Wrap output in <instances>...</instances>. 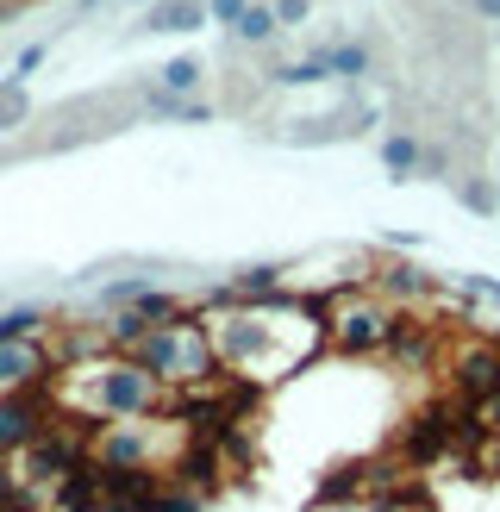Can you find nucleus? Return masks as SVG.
Segmentation results:
<instances>
[{"label":"nucleus","mask_w":500,"mask_h":512,"mask_svg":"<svg viewBox=\"0 0 500 512\" xmlns=\"http://www.w3.org/2000/svg\"><path fill=\"white\" fill-rule=\"evenodd\" d=\"M100 500H107V488H100V469L94 463H82L69 481L50 488V506H57V512H100Z\"/></svg>","instance_id":"9d476101"},{"label":"nucleus","mask_w":500,"mask_h":512,"mask_svg":"<svg viewBox=\"0 0 500 512\" xmlns=\"http://www.w3.org/2000/svg\"><path fill=\"white\" fill-rule=\"evenodd\" d=\"M57 400V419L69 425H125V419H150V413H169V388L157 375L138 369V356H119V350H100L69 363L63 381L50 388Z\"/></svg>","instance_id":"f03ea898"},{"label":"nucleus","mask_w":500,"mask_h":512,"mask_svg":"<svg viewBox=\"0 0 500 512\" xmlns=\"http://www.w3.org/2000/svg\"><path fill=\"white\" fill-rule=\"evenodd\" d=\"M463 207L482 213V219H494V213H500V188L488 182V175H475V182H463Z\"/></svg>","instance_id":"412c9836"},{"label":"nucleus","mask_w":500,"mask_h":512,"mask_svg":"<svg viewBox=\"0 0 500 512\" xmlns=\"http://www.w3.org/2000/svg\"><path fill=\"white\" fill-rule=\"evenodd\" d=\"M469 7L482 13V19H494V25H500V0H469Z\"/></svg>","instance_id":"7c9ffc66"},{"label":"nucleus","mask_w":500,"mask_h":512,"mask_svg":"<svg viewBox=\"0 0 500 512\" xmlns=\"http://www.w3.org/2000/svg\"><path fill=\"white\" fill-rule=\"evenodd\" d=\"M150 288V281H138V275H125V281H107V294H100V300H107L113 306V313H125V306H138V294Z\"/></svg>","instance_id":"b1692460"},{"label":"nucleus","mask_w":500,"mask_h":512,"mask_svg":"<svg viewBox=\"0 0 500 512\" xmlns=\"http://www.w3.org/2000/svg\"><path fill=\"white\" fill-rule=\"evenodd\" d=\"M132 313H144L150 325H169V319H182V313H188V306H182V300H175L169 288H144V294H138V306H132Z\"/></svg>","instance_id":"a211bd4d"},{"label":"nucleus","mask_w":500,"mask_h":512,"mask_svg":"<svg viewBox=\"0 0 500 512\" xmlns=\"http://www.w3.org/2000/svg\"><path fill=\"white\" fill-rule=\"evenodd\" d=\"M44 325L50 319L38 313V306H7V313H0V344H32Z\"/></svg>","instance_id":"4468645a"},{"label":"nucleus","mask_w":500,"mask_h":512,"mask_svg":"<svg viewBox=\"0 0 500 512\" xmlns=\"http://www.w3.org/2000/svg\"><path fill=\"white\" fill-rule=\"evenodd\" d=\"M157 75H163V94H175V100H188V94L200 88V57H169V63H163Z\"/></svg>","instance_id":"f3484780"},{"label":"nucleus","mask_w":500,"mask_h":512,"mask_svg":"<svg viewBox=\"0 0 500 512\" xmlns=\"http://www.w3.org/2000/svg\"><path fill=\"white\" fill-rule=\"evenodd\" d=\"M50 425H57L50 394H0V456H25Z\"/></svg>","instance_id":"0eeeda50"},{"label":"nucleus","mask_w":500,"mask_h":512,"mask_svg":"<svg viewBox=\"0 0 500 512\" xmlns=\"http://www.w3.org/2000/svg\"><path fill=\"white\" fill-rule=\"evenodd\" d=\"M213 338V356L225 381L263 394L275 381H288L307 369V356L319 344H332V300H307V294H269V300H238L232 288H219L200 313Z\"/></svg>","instance_id":"f257e3e1"},{"label":"nucleus","mask_w":500,"mask_h":512,"mask_svg":"<svg viewBox=\"0 0 500 512\" xmlns=\"http://www.w3.org/2000/svg\"><path fill=\"white\" fill-rule=\"evenodd\" d=\"M388 350L400 356V363H432L438 344H432V325H419V319H394V338Z\"/></svg>","instance_id":"f8f14e48"},{"label":"nucleus","mask_w":500,"mask_h":512,"mask_svg":"<svg viewBox=\"0 0 500 512\" xmlns=\"http://www.w3.org/2000/svg\"><path fill=\"white\" fill-rule=\"evenodd\" d=\"M482 419H488V431H494V438H500V400L488 406V413H482Z\"/></svg>","instance_id":"2f4dec72"},{"label":"nucleus","mask_w":500,"mask_h":512,"mask_svg":"<svg viewBox=\"0 0 500 512\" xmlns=\"http://www.w3.org/2000/svg\"><path fill=\"white\" fill-rule=\"evenodd\" d=\"M88 463V425H69V419H57V425H50L44 431V438L32 444V450H25L19 456V481H25V488H57V481H69L75 469H82Z\"/></svg>","instance_id":"423d86ee"},{"label":"nucleus","mask_w":500,"mask_h":512,"mask_svg":"<svg viewBox=\"0 0 500 512\" xmlns=\"http://www.w3.org/2000/svg\"><path fill=\"white\" fill-rule=\"evenodd\" d=\"M219 469H225V456L213 450V444H188L182 450V463H175L169 469V481H175V488H194V494H219Z\"/></svg>","instance_id":"1a4fd4ad"},{"label":"nucleus","mask_w":500,"mask_h":512,"mask_svg":"<svg viewBox=\"0 0 500 512\" xmlns=\"http://www.w3.org/2000/svg\"><path fill=\"white\" fill-rule=\"evenodd\" d=\"M207 25V0H157L144 13V32H194Z\"/></svg>","instance_id":"9b49d317"},{"label":"nucleus","mask_w":500,"mask_h":512,"mask_svg":"<svg viewBox=\"0 0 500 512\" xmlns=\"http://www.w3.org/2000/svg\"><path fill=\"white\" fill-rule=\"evenodd\" d=\"M388 288L419 300V294H432V281H425V269H388Z\"/></svg>","instance_id":"393cba45"},{"label":"nucleus","mask_w":500,"mask_h":512,"mask_svg":"<svg viewBox=\"0 0 500 512\" xmlns=\"http://www.w3.org/2000/svg\"><path fill=\"white\" fill-rule=\"evenodd\" d=\"M44 57H50V44H25V50H19V63H13V82H19V75H32Z\"/></svg>","instance_id":"cd10ccee"},{"label":"nucleus","mask_w":500,"mask_h":512,"mask_svg":"<svg viewBox=\"0 0 500 512\" xmlns=\"http://www.w3.org/2000/svg\"><path fill=\"white\" fill-rule=\"evenodd\" d=\"M57 388V350L50 344H0V394H50Z\"/></svg>","instance_id":"6e6552de"},{"label":"nucleus","mask_w":500,"mask_h":512,"mask_svg":"<svg viewBox=\"0 0 500 512\" xmlns=\"http://www.w3.org/2000/svg\"><path fill=\"white\" fill-rule=\"evenodd\" d=\"M382 163H388V175H394V182H407V175L425 163V144H419L413 132H394V138L382 144Z\"/></svg>","instance_id":"ddd939ff"},{"label":"nucleus","mask_w":500,"mask_h":512,"mask_svg":"<svg viewBox=\"0 0 500 512\" xmlns=\"http://www.w3.org/2000/svg\"><path fill=\"white\" fill-rule=\"evenodd\" d=\"M244 13H250V0H207V19L213 25H238Z\"/></svg>","instance_id":"a878e982"},{"label":"nucleus","mask_w":500,"mask_h":512,"mask_svg":"<svg viewBox=\"0 0 500 512\" xmlns=\"http://www.w3.org/2000/svg\"><path fill=\"white\" fill-rule=\"evenodd\" d=\"M494 38H500V25H494Z\"/></svg>","instance_id":"72a5a7b5"},{"label":"nucleus","mask_w":500,"mask_h":512,"mask_svg":"<svg viewBox=\"0 0 500 512\" xmlns=\"http://www.w3.org/2000/svg\"><path fill=\"white\" fill-rule=\"evenodd\" d=\"M394 319H400V313H394L382 294L344 288V294L332 300V344H338L344 356H375V350H388Z\"/></svg>","instance_id":"39448f33"},{"label":"nucleus","mask_w":500,"mask_h":512,"mask_svg":"<svg viewBox=\"0 0 500 512\" xmlns=\"http://www.w3.org/2000/svg\"><path fill=\"white\" fill-rule=\"evenodd\" d=\"M132 356H138V369L157 375L169 394H207V388H219V381H225L200 313H182V319H169V325H150V338Z\"/></svg>","instance_id":"7ed1b4c3"},{"label":"nucleus","mask_w":500,"mask_h":512,"mask_svg":"<svg viewBox=\"0 0 500 512\" xmlns=\"http://www.w3.org/2000/svg\"><path fill=\"white\" fill-rule=\"evenodd\" d=\"M150 119H207V107H200V100H175V94H150V107H144Z\"/></svg>","instance_id":"aec40b11"},{"label":"nucleus","mask_w":500,"mask_h":512,"mask_svg":"<svg viewBox=\"0 0 500 512\" xmlns=\"http://www.w3.org/2000/svg\"><path fill=\"white\" fill-rule=\"evenodd\" d=\"M269 82H282V88H313V82H332V69H325V57L313 50V57H300V63H282Z\"/></svg>","instance_id":"dca6fc26"},{"label":"nucleus","mask_w":500,"mask_h":512,"mask_svg":"<svg viewBox=\"0 0 500 512\" xmlns=\"http://www.w3.org/2000/svg\"><path fill=\"white\" fill-rule=\"evenodd\" d=\"M125 7H144V0H125ZM150 7H157V0H150Z\"/></svg>","instance_id":"473e14b6"},{"label":"nucleus","mask_w":500,"mask_h":512,"mask_svg":"<svg viewBox=\"0 0 500 512\" xmlns=\"http://www.w3.org/2000/svg\"><path fill=\"white\" fill-rule=\"evenodd\" d=\"M307 13H313V0H275V19L282 25H300Z\"/></svg>","instance_id":"c85d7f7f"},{"label":"nucleus","mask_w":500,"mask_h":512,"mask_svg":"<svg viewBox=\"0 0 500 512\" xmlns=\"http://www.w3.org/2000/svg\"><path fill=\"white\" fill-rule=\"evenodd\" d=\"M150 512H207V494H194V488H175V481H169V488H163L157 500H150Z\"/></svg>","instance_id":"5701e85b"},{"label":"nucleus","mask_w":500,"mask_h":512,"mask_svg":"<svg viewBox=\"0 0 500 512\" xmlns=\"http://www.w3.org/2000/svg\"><path fill=\"white\" fill-rule=\"evenodd\" d=\"M438 369L450 381V400L457 406H475V413H488L500 400V338H482V331H463V338H450Z\"/></svg>","instance_id":"20e7f679"},{"label":"nucleus","mask_w":500,"mask_h":512,"mask_svg":"<svg viewBox=\"0 0 500 512\" xmlns=\"http://www.w3.org/2000/svg\"><path fill=\"white\" fill-rule=\"evenodd\" d=\"M275 32H282V19H275V7H263V0H250V13L232 25V38H238V44H269Z\"/></svg>","instance_id":"2eb2a0df"},{"label":"nucleus","mask_w":500,"mask_h":512,"mask_svg":"<svg viewBox=\"0 0 500 512\" xmlns=\"http://www.w3.org/2000/svg\"><path fill=\"white\" fill-rule=\"evenodd\" d=\"M482 469L500 481V438H488V450H482Z\"/></svg>","instance_id":"c756f323"},{"label":"nucleus","mask_w":500,"mask_h":512,"mask_svg":"<svg viewBox=\"0 0 500 512\" xmlns=\"http://www.w3.org/2000/svg\"><path fill=\"white\" fill-rule=\"evenodd\" d=\"M319 57L332 75H369V44H332V50H319Z\"/></svg>","instance_id":"6ab92c4d"},{"label":"nucleus","mask_w":500,"mask_h":512,"mask_svg":"<svg viewBox=\"0 0 500 512\" xmlns=\"http://www.w3.org/2000/svg\"><path fill=\"white\" fill-rule=\"evenodd\" d=\"M25 113H32V100H25L19 82H0V132H13V125H25Z\"/></svg>","instance_id":"4be33fe9"},{"label":"nucleus","mask_w":500,"mask_h":512,"mask_svg":"<svg viewBox=\"0 0 500 512\" xmlns=\"http://www.w3.org/2000/svg\"><path fill=\"white\" fill-rule=\"evenodd\" d=\"M0 512H38L32 488H25V481H19V488H7V494H0Z\"/></svg>","instance_id":"bb28decb"}]
</instances>
